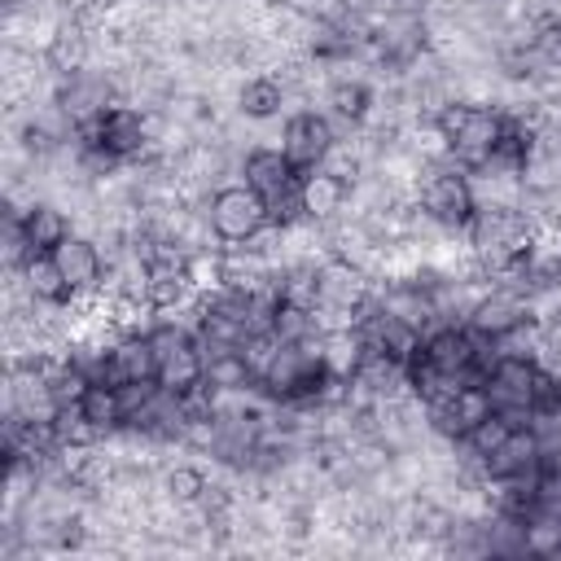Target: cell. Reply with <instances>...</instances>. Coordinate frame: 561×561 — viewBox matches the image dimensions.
Instances as JSON below:
<instances>
[{
    "label": "cell",
    "mask_w": 561,
    "mask_h": 561,
    "mask_svg": "<svg viewBox=\"0 0 561 561\" xmlns=\"http://www.w3.org/2000/svg\"><path fill=\"white\" fill-rule=\"evenodd\" d=\"M504 123H508L504 114L482 110V105H447L438 114V136L447 140L460 167H486L504 136Z\"/></svg>",
    "instance_id": "1"
},
{
    "label": "cell",
    "mask_w": 561,
    "mask_h": 561,
    "mask_svg": "<svg viewBox=\"0 0 561 561\" xmlns=\"http://www.w3.org/2000/svg\"><path fill=\"white\" fill-rule=\"evenodd\" d=\"M535 377H539V364L530 355H495L486 377H482V390L491 394V408L495 412H508L517 425H530L535 416Z\"/></svg>",
    "instance_id": "2"
},
{
    "label": "cell",
    "mask_w": 561,
    "mask_h": 561,
    "mask_svg": "<svg viewBox=\"0 0 561 561\" xmlns=\"http://www.w3.org/2000/svg\"><path fill=\"white\" fill-rule=\"evenodd\" d=\"M210 232L228 245H241V241H254L267 224H272V210L267 202L250 188V184H228L210 197Z\"/></svg>",
    "instance_id": "3"
},
{
    "label": "cell",
    "mask_w": 561,
    "mask_h": 561,
    "mask_svg": "<svg viewBox=\"0 0 561 561\" xmlns=\"http://www.w3.org/2000/svg\"><path fill=\"white\" fill-rule=\"evenodd\" d=\"M298 180H302V171L285 158V149H254L245 158V184L267 202L272 219L302 210L298 206Z\"/></svg>",
    "instance_id": "4"
},
{
    "label": "cell",
    "mask_w": 561,
    "mask_h": 561,
    "mask_svg": "<svg viewBox=\"0 0 561 561\" xmlns=\"http://www.w3.org/2000/svg\"><path fill=\"white\" fill-rule=\"evenodd\" d=\"M421 206L443 228H469L478 215V197L465 171H434L421 188Z\"/></svg>",
    "instance_id": "5"
},
{
    "label": "cell",
    "mask_w": 561,
    "mask_h": 561,
    "mask_svg": "<svg viewBox=\"0 0 561 561\" xmlns=\"http://www.w3.org/2000/svg\"><path fill=\"white\" fill-rule=\"evenodd\" d=\"M280 149H285V158H289L298 171L320 167V162L329 158V149H333V127H329V118L316 114V110L289 114V123H285V131H280Z\"/></svg>",
    "instance_id": "6"
},
{
    "label": "cell",
    "mask_w": 561,
    "mask_h": 561,
    "mask_svg": "<svg viewBox=\"0 0 561 561\" xmlns=\"http://www.w3.org/2000/svg\"><path fill=\"white\" fill-rule=\"evenodd\" d=\"M101 381H114V386H149V381H158V351H153L149 333L114 342L105 351Z\"/></svg>",
    "instance_id": "7"
},
{
    "label": "cell",
    "mask_w": 561,
    "mask_h": 561,
    "mask_svg": "<svg viewBox=\"0 0 561 561\" xmlns=\"http://www.w3.org/2000/svg\"><path fill=\"white\" fill-rule=\"evenodd\" d=\"M197 386H206V346H202L197 337L158 355V390H162V394L188 399Z\"/></svg>",
    "instance_id": "8"
},
{
    "label": "cell",
    "mask_w": 561,
    "mask_h": 561,
    "mask_svg": "<svg viewBox=\"0 0 561 561\" xmlns=\"http://www.w3.org/2000/svg\"><path fill=\"white\" fill-rule=\"evenodd\" d=\"M539 456H543V443L530 425H517L491 456H482V469L491 482H513V478H526L539 469Z\"/></svg>",
    "instance_id": "9"
},
{
    "label": "cell",
    "mask_w": 561,
    "mask_h": 561,
    "mask_svg": "<svg viewBox=\"0 0 561 561\" xmlns=\"http://www.w3.org/2000/svg\"><path fill=\"white\" fill-rule=\"evenodd\" d=\"M526 320H530L526 302H522L517 294H508V289H495V294L478 298L473 311H469V329H473L478 337H486V342H504V337H513Z\"/></svg>",
    "instance_id": "10"
},
{
    "label": "cell",
    "mask_w": 561,
    "mask_h": 561,
    "mask_svg": "<svg viewBox=\"0 0 561 561\" xmlns=\"http://www.w3.org/2000/svg\"><path fill=\"white\" fill-rule=\"evenodd\" d=\"M316 351H320V364H324V373H329L333 381L359 377L364 364H368V355H373L364 329H329V333L316 342Z\"/></svg>",
    "instance_id": "11"
},
{
    "label": "cell",
    "mask_w": 561,
    "mask_h": 561,
    "mask_svg": "<svg viewBox=\"0 0 561 561\" xmlns=\"http://www.w3.org/2000/svg\"><path fill=\"white\" fill-rule=\"evenodd\" d=\"M88 136H92V149H96V153H105V158H127V153L140 149L145 127H140V114H136V110L110 105V110L88 127Z\"/></svg>",
    "instance_id": "12"
},
{
    "label": "cell",
    "mask_w": 561,
    "mask_h": 561,
    "mask_svg": "<svg viewBox=\"0 0 561 561\" xmlns=\"http://www.w3.org/2000/svg\"><path fill=\"white\" fill-rule=\"evenodd\" d=\"M53 263L61 272V280L70 285V294H83V289H96L101 285V250L88 241V237H66L57 250H53Z\"/></svg>",
    "instance_id": "13"
},
{
    "label": "cell",
    "mask_w": 561,
    "mask_h": 561,
    "mask_svg": "<svg viewBox=\"0 0 561 561\" xmlns=\"http://www.w3.org/2000/svg\"><path fill=\"white\" fill-rule=\"evenodd\" d=\"M75 412H79L92 430H118V425H127V394H123V386L96 377V381L83 386Z\"/></svg>",
    "instance_id": "14"
},
{
    "label": "cell",
    "mask_w": 561,
    "mask_h": 561,
    "mask_svg": "<svg viewBox=\"0 0 561 561\" xmlns=\"http://www.w3.org/2000/svg\"><path fill=\"white\" fill-rule=\"evenodd\" d=\"M342 202H346V180L337 171H324V167L302 171V180H298V206H302V215L329 219V215L342 210Z\"/></svg>",
    "instance_id": "15"
},
{
    "label": "cell",
    "mask_w": 561,
    "mask_h": 561,
    "mask_svg": "<svg viewBox=\"0 0 561 561\" xmlns=\"http://www.w3.org/2000/svg\"><path fill=\"white\" fill-rule=\"evenodd\" d=\"M18 232L26 241V259L31 254H53L66 237H70V219L57 210V206H31L22 219H18Z\"/></svg>",
    "instance_id": "16"
},
{
    "label": "cell",
    "mask_w": 561,
    "mask_h": 561,
    "mask_svg": "<svg viewBox=\"0 0 561 561\" xmlns=\"http://www.w3.org/2000/svg\"><path fill=\"white\" fill-rule=\"evenodd\" d=\"M316 298H320L324 307H359V298H364V276H359V267H351V263H342V259L324 263V267L316 272Z\"/></svg>",
    "instance_id": "17"
},
{
    "label": "cell",
    "mask_w": 561,
    "mask_h": 561,
    "mask_svg": "<svg viewBox=\"0 0 561 561\" xmlns=\"http://www.w3.org/2000/svg\"><path fill=\"white\" fill-rule=\"evenodd\" d=\"M522 552L561 557V508L557 504H543L522 522Z\"/></svg>",
    "instance_id": "18"
},
{
    "label": "cell",
    "mask_w": 561,
    "mask_h": 561,
    "mask_svg": "<svg viewBox=\"0 0 561 561\" xmlns=\"http://www.w3.org/2000/svg\"><path fill=\"white\" fill-rule=\"evenodd\" d=\"M61 110L70 114V123L92 127L105 110H110V92L96 79H70V88L61 92Z\"/></svg>",
    "instance_id": "19"
},
{
    "label": "cell",
    "mask_w": 561,
    "mask_h": 561,
    "mask_svg": "<svg viewBox=\"0 0 561 561\" xmlns=\"http://www.w3.org/2000/svg\"><path fill=\"white\" fill-rule=\"evenodd\" d=\"M22 272H26V285H31L35 298H44V302H66V298H75L70 285L61 280L53 254H31V259H22Z\"/></svg>",
    "instance_id": "20"
},
{
    "label": "cell",
    "mask_w": 561,
    "mask_h": 561,
    "mask_svg": "<svg viewBox=\"0 0 561 561\" xmlns=\"http://www.w3.org/2000/svg\"><path fill=\"white\" fill-rule=\"evenodd\" d=\"M513 430H517V421H513L508 412H491V416H482V421H478V425H473V430H469L460 443H465V447H469V451L482 460V456H491V451H495V447H500V443H504Z\"/></svg>",
    "instance_id": "21"
},
{
    "label": "cell",
    "mask_w": 561,
    "mask_h": 561,
    "mask_svg": "<svg viewBox=\"0 0 561 561\" xmlns=\"http://www.w3.org/2000/svg\"><path fill=\"white\" fill-rule=\"evenodd\" d=\"M280 101H285V88H280L276 79H267V75H254V79H245V88H241V110H245L250 118H272V114L280 110Z\"/></svg>",
    "instance_id": "22"
},
{
    "label": "cell",
    "mask_w": 561,
    "mask_h": 561,
    "mask_svg": "<svg viewBox=\"0 0 561 561\" xmlns=\"http://www.w3.org/2000/svg\"><path fill=\"white\" fill-rule=\"evenodd\" d=\"M145 294H149V302L153 307H171L180 294H184V285H188V272L184 267H175V263H158V267H149L145 272Z\"/></svg>",
    "instance_id": "23"
},
{
    "label": "cell",
    "mask_w": 561,
    "mask_h": 561,
    "mask_svg": "<svg viewBox=\"0 0 561 561\" xmlns=\"http://www.w3.org/2000/svg\"><path fill=\"white\" fill-rule=\"evenodd\" d=\"M329 105H333V114L359 123V118L368 114V83H359V79H342V83H333V88H329Z\"/></svg>",
    "instance_id": "24"
},
{
    "label": "cell",
    "mask_w": 561,
    "mask_h": 561,
    "mask_svg": "<svg viewBox=\"0 0 561 561\" xmlns=\"http://www.w3.org/2000/svg\"><path fill=\"white\" fill-rule=\"evenodd\" d=\"M167 491H171L175 500H197V495L206 491V478H202L197 469L180 465V469H171V473H167Z\"/></svg>",
    "instance_id": "25"
},
{
    "label": "cell",
    "mask_w": 561,
    "mask_h": 561,
    "mask_svg": "<svg viewBox=\"0 0 561 561\" xmlns=\"http://www.w3.org/2000/svg\"><path fill=\"white\" fill-rule=\"evenodd\" d=\"M535 53L561 70V18H548L539 31H535Z\"/></svg>",
    "instance_id": "26"
},
{
    "label": "cell",
    "mask_w": 561,
    "mask_h": 561,
    "mask_svg": "<svg viewBox=\"0 0 561 561\" xmlns=\"http://www.w3.org/2000/svg\"><path fill=\"white\" fill-rule=\"evenodd\" d=\"M394 4H399V13H416L425 0H394Z\"/></svg>",
    "instance_id": "27"
}]
</instances>
